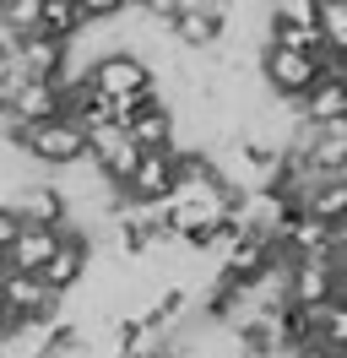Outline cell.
<instances>
[{"instance_id": "6da1fadb", "label": "cell", "mask_w": 347, "mask_h": 358, "mask_svg": "<svg viewBox=\"0 0 347 358\" xmlns=\"http://www.w3.org/2000/svg\"><path fill=\"white\" fill-rule=\"evenodd\" d=\"M11 141H17V152L33 163V169H76L87 157V131L76 125V120H43V125H11Z\"/></svg>"}, {"instance_id": "7a4b0ae2", "label": "cell", "mask_w": 347, "mask_h": 358, "mask_svg": "<svg viewBox=\"0 0 347 358\" xmlns=\"http://www.w3.org/2000/svg\"><path fill=\"white\" fill-rule=\"evenodd\" d=\"M87 71V82L104 92V98H114V103H141L152 87H157V71L141 60V55H130V49H108V55H98L92 66H82Z\"/></svg>"}, {"instance_id": "3957f363", "label": "cell", "mask_w": 347, "mask_h": 358, "mask_svg": "<svg viewBox=\"0 0 347 358\" xmlns=\"http://www.w3.org/2000/svg\"><path fill=\"white\" fill-rule=\"evenodd\" d=\"M87 271H92V234H87V228H76V223H65L55 255H49V261H43V271H38V282L55 293V299H65V293H76V288L87 282Z\"/></svg>"}, {"instance_id": "277c9868", "label": "cell", "mask_w": 347, "mask_h": 358, "mask_svg": "<svg viewBox=\"0 0 347 358\" xmlns=\"http://www.w3.org/2000/svg\"><path fill=\"white\" fill-rule=\"evenodd\" d=\"M0 206H6L22 228H65V223H71L65 196L55 190V179H27V185H17Z\"/></svg>"}, {"instance_id": "5b68a950", "label": "cell", "mask_w": 347, "mask_h": 358, "mask_svg": "<svg viewBox=\"0 0 347 358\" xmlns=\"http://www.w3.org/2000/svg\"><path fill=\"white\" fill-rule=\"evenodd\" d=\"M174 185H179L174 152H141L136 169H130V179H125V190H120V201L125 206H163L174 196Z\"/></svg>"}, {"instance_id": "8992f818", "label": "cell", "mask_w": 347, "mask_h": 358, "mask_svg": "<svg viewBox=\"0 0 347 358\" xmlns=\"http://www.w3.org/2000/svg\"><path fill=\"white\" fill-rule=\"evenodd\" d=\"M11 66L22 76H33V82H65L71 76V49L60 38H49V33H22L17 49H11Z\"/></svg>"}, {"instance_id": "52a82bcc", "label": "cell", "mask_w": 347, "mask_h": 358, "mask_svg": "<svg viewBox=\"0 0 347 358\" xmlns=\"http://www.w3.org/2000/svg\"><path fill=\"white\" fill-rule=\"evenodd\" d=\"M65 114V82H33V76H22L17 92H11V103H6V120L11 125H43V120H60Z\"/></svg>"}, {"instance_id": "ba28073f", "label": "cell", "mask_w": 347, "mask_h": 358, "mask_svg": "<svg viewBox=\"0 0 347 358\" xmlns=\"http://www.w3.org/2000/svg\"><path fill=\"white\" fill-rule=\"evenodd\" d=\"M174 44L190 49V55H206V49L228 44V11H206V6H179V17L169 22Z\"/></svg>"}, {"instance_id": "9c48e42d", "label": "cell", "mask_w": 347, "mask_h": 358, "mask_svg": "<svg viewBox=\"0 0 347 358\" xmlns=\"http://www.w3.org/2000/svg\"><path fill=\"white\" fill-rule=\"evenodd\" d=\"M125 136L136 152H174V141H179V114L169 103H152V109H136L125 120Z\"/></svg>"}, {"instance_id": "30bf717a", "label": "cell", "mask_w": 347, "mask_h": 358, "mask_svg": "<svg viewBox=\"0 0 347 358\" xmlns=\"http://www.w3.org/2000/svg\"><path fill=\"white\" fill-rule=\"evenodd\" d=\"M293 114H299V125H342L347 120V82L320 76V82L293 103Z\"/></svg>"}, {"instance_id": "8fae6325", "label": "cell", "mask_w": 347, "mask_h": 358, "mask_svg": "<svg viewBox=\"0 0 347 358\" xmlns=\"http://www.w3.org/2000/svg\"><path fill=\"white\" fill-rule=\"evenodd\" d=\"M55 245H60V228H17V239L0 250V255H6V266H11V271L38 277L43 261L55 255Z\"/></svg>"}, {"instance_id": "7c38bea8", "label": "cell", "mask_w": 347, "mask_h": 358, "mask_svg": "<svg viewBox=\"0 0 347 358\" xmlns=\"http://www.w3.org/2000/svg\"><path fill=\"white\" fill-rule=\"evenodd\" d=\"M304 331H309V342H320L331 353H347V299L309 304V310H304Z\"/></svg>"}, {"instance_id": "4fadbf2b", "label": "cell", "mask_w": 347, "mask_h": 358, "mask_svg": "<svg viewBox=\"0 0 347 358\" xmlns=\"http://www.w3.org/2000/svg\"><path fill=\"white\" fill-rule=\"evenodd\" d=\"M38 33L60 38V44H76V38L87 33V22H82V11H76L71 0H43V11H38Z\"/></svg>"}, {"instance_id": "5bb4252c", "label": "cell", "mask_w": 347, "mask_h": 358, "mask_svg": "<svg viewBox=\"0 0 347 358\" xmlns=\"http://www.w3.org/2000/svg\"><path fill=\"white\" fill-rule=\"evenodd\" d=\"M315 33L331 55H347V0H320L315 11Z\"/></svg>"}, {"instance_id": "9a60e30c", "label": "cell", "mask_w": 347, "mask_h": 358, "mask_svg": "<svg viewBox=\"0 0 347 358\" xmlns=\"http://www.w3.org/2000/svg\"><path fill=\"white\" fill-rule=\"evenodd\" d=\"M38 11H43V0H6L0 6V27H11V33H38Z\"/></svg>"}, {"instance_id": "2e32d148", "label": "cell", "mask_w": 347, "mask_h": 358, "mask_svg": "<svg viewBox=\"0 0 347 358\" xmlns=\"http://www.w3.org/2000/svg\"><path fill=\"white\" fill-rule=\"evenodd\" d=\"M315 11H320V0H271V22L288 27H315Z\"/></svg>"}, {"instance_id": "e0dca14e", "label": "cell", "mask_w": 347, "mask_h": 358, "mask_svg": "<svg viewBox=\"0 0 347 358\" xmlns=\"http://www.w3.org/2000/svg\"><path fill=\"white\" fill-rule=\"evenodd\" d=\"M76 11H82V22H108V17H120V11H130V0H76Z\"/></svg>"}, {"instance_id": "ac0fdd59", "label": "cell", "mask_w": 347, "mask_h": 358, "mask_svg": "<svg viewBox=\"0 0 347 358\" xmlns=\"http://www.w3.org/2000/svg\"><path fill=\"white\" fill-rule=\"evenodd\" d=\"M130 6H136L147 22H163V27H169L174 17H179V6H185V0H130Z\"/></svg>"}, {"instance_id": "d6986e66", "label": "cell", "mask_w": 347, "mask_h": 358, "mask_svg": "<svg viewBox=\"0 0 347 358\" xmlns=\"http://www.w3.org/2000/svg\"><path fill=\"white\" fill-rule=\"evenodd\" d=\"M288 358H347V353H331V348H320V342H299Z\"/></svg>"}, {"instance_id": "ffe728a7", "label": "cell", "mask_w": 347, "mask_h": 358, "mask_svg": "<svg viewBox=\"0 0 347 358\" xmlns=\"http://www.w3.org/2000/svg\"><path fill=\"white\" fill-rule=\"evenodd\" d=\"M17 217H11V212H6V206H0V250H6V245H11V239H17Z\"/></svg>"}, {"instance_id": "44dd1931", "label": "cell", "mask_w": 347, "mask_h": 358, "mask_svg": "<svg viewBox=\"0 0 347 358\" xmlns=\"http://www.w3.org/2000/svg\"><path fill=\"white\" fill-rule=\"evenodd\" d=\"M0 6H6V0H0Z\"/></svg>"}]
</instances>
